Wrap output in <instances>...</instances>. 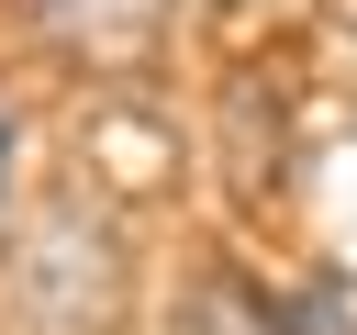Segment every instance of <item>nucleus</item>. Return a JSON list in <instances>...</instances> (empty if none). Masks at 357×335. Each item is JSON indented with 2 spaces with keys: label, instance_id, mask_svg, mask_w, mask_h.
I'll list each match as a JSON object with an SVG mask.
<instances>
[{
  "label": "nucleus",
  "instance_id": "obj_4",
  "mask_svg": "<svg viewBox=\"0 0 357 335\" xmlns=\"http://www.w3.org/2000/svg\"><path fill=\"white\" fill-rule=\"evenodd\" d=\"M11 156H22V134H11V112H0V201H11Z\"/></svg>",
  "mask_w": 357,
  "mask_h": 335
},
{
  "label": "nucleus",
  "instance_id": "obj_2",
  "mask_svg": "<svg viewBox=\"0 0 357 335\" xmlns=\"http://www.w3.org/2000/svg\"><path fill=\"white\" fill-rule=\"evenodd\" d=\"M33 22H45L67 56H89V67H123V56H145V45H156L167 0H33Z\"/></svg>",
  "mask_w": 357,
  "mask_h": 335
},
{
  "label": "nucleus",
  "instance_id": "obj_3",
  "mask_svg": "<svg viewBox=\"0 0 357 335\" xmlns=\"http://www.w3.org/2000/svg\"><path fill=\"white\" fill-rule=\"evenodd\" d=\"M178 335H301L257 279H234V268H212V279H190V313H178Z\"/></svg>",
  "mask_w": 357,
  "mask_h": 335
},
{
  "label": "nucleus",
  "instance_id": "obj_1",
  "mask_svg": "<svg viewBox=\"0 0 357 335\" xmlns=\"http://www.w3.org/2000/svg\"><path fill=\"white\" fill-rule=\"evenodd\" d=\"M11 302L33 335H112L123 324V234L89 201H33L11 234Z\"/></svg>",
  "mask_w": 357,
  "mask_h": 335
}]
</instances>
